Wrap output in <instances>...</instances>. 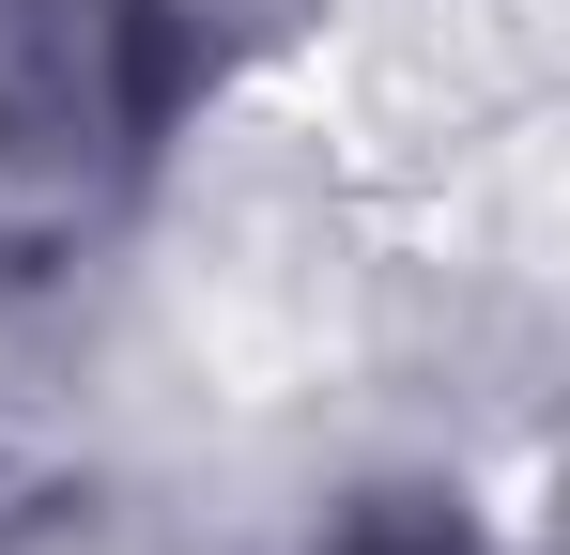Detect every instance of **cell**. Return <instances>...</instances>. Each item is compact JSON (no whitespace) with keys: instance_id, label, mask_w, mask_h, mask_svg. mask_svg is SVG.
<instances>
[{"instance_id":"1","label":"cell","mask_w":570,"mask_h":555,"mask_svg":"<svg viewBox=\"0 0 570 555\" xmlns=\"http://www.w3.org/2000/svg\"><path fill=\"white\" fill-rule=\"evenodd\" d=\"M355 555H463V525H416V509H401V525H371Z\"/></svg>"}]
</instances>
